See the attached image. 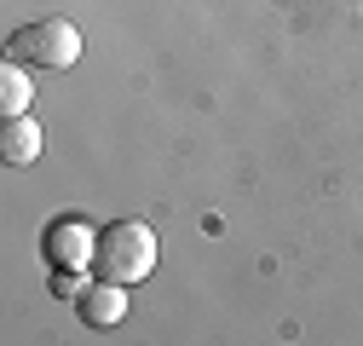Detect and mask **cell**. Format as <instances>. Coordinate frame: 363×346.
I'll use <instances>...</instances> for the list:
<instances>
[{"instance_id":"3","label":"cell","mask_w":363,"mask_h":346,"mask_svg":"<svg viewBox=\"0 0 363 346\" xmlns=\"http://www.w3.org/2000/svg\"><path fill=\"white\" fill-rule=\"evenodd\" d=\"M47 260H52V272H93L99 231L86 225V220H58V225H47Z\"/></svg>"},{"instance_id":"4","label":"cell","mask_w":363,"mask_h":346,"mask_svg":"<svg viewBox=\"0 0 363 346\" xmlns=\"http://www.w3.org/2000/svg\"><path fill=\"white\" fill-rule=\"evenodd\" d=\"M81 323H93V329H110V323H121L127 318V283H110V277H99V283H86L81 289Z\"/></svg>"},{"instance_id":"1","label":"cell","mask_w":363,"mask_h":346,"mask_svg":"<svg viewBox=\"0 0 363 346\" xmlns=\"http://www.w3.org/2000/svg\"><path fill=\"white\" fill-rule=\"evenodd\" d=\"M156 231L145 225V220H116V225H104L99 231V260H93V272L99 277H110V283H145L150 272H156Z\"/></svg>"},{"instance_id":"7","label":"cell","mask_w":363,"mask_h":346,"mask_svg":"<svg viewBox=\"0 0 363 346\" xmlns=\"http://www.w3.org/2000/svg\"><path fill=\"white\" fill-rule=\"evenodd\" d=\"M64 300H81V289H86V272H58V283H52Z\"/></svg>"},{"instance_id":"2","label":"cell","mask_w":363,"mask_h":346,"mask_svg":"<svg viewBox=\"0 0 363 346\" xmlns=\"http://www.w3.org/2000/svg\"><path fill=\"white\" fill-rule=\"evenodd\" d=\"M12 58L35 64V69H69V64H81V29L69 18H58V12L35 18V23H23L12 35Z\"/></svg>"},{"instance_id":"6","label":"cell","mask_w":363,"mask_h":346,"mask_svg":"<svg viewBox=\"0 0 363 346\" xmlns=\"http://www.w3.org/2000/svg\"><path fill=\"white\" fill-rule=\"evenodd\" d=\"M29 104H35V81H29L23 58H6V64H0V110H6V116H23Z\"/></svg>"},{"instance_id":"5","label":"cell","mask_w":363,"mask_h":346,"mask_svg":"<svg viewBox=\"0 0 363 346\" xmlns=\"http://www.w3.org/2000/svg\"><path fill=\"white\" fill-rule=\"evenodd\" d=\"M0 156H6L12 167H29V162L40 156V121H35L29 110L0 121Z\"/></svg>"}]
</instances>
